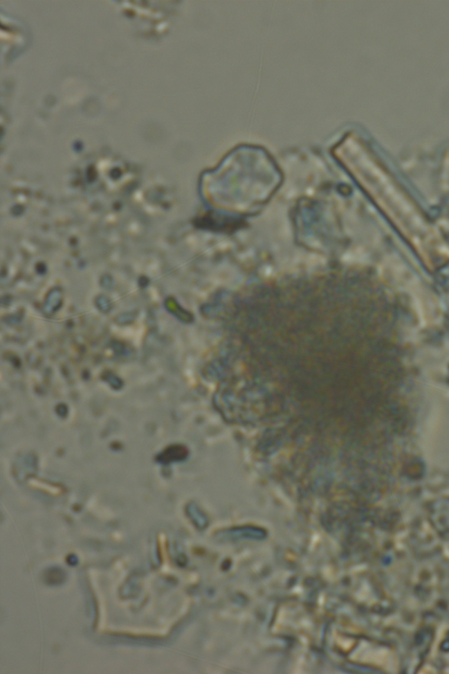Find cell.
I'll return each instance as SVG.
<instances>
[{
	"label": "cell",
	"instance_id": "obj_1",
	"mask_svg": "<svg viewBox=\"0 0 449 674\" xmlns=\"http://www.w3.org/2000/svg\"><path fill=\"white\" fill-rule=\"evenodd\" d=\"M188 455V452L182 445H172L161 452L157 456L156 461L163 465H168L174 462L182 461Z\"/></svg>",
	"mask_w": 449,
	"mask_h": 674
},
{
	"label": "cell",
	"instance_id": "obj_2",
	"mask_svg": "<svg viewBox=\"0 0 449 674\" xmlns=\"http://www.w3.org/2000/svg\"><path fill=\"white\" fill-rule=\"evenodd\" d=\"M107 380L113 387L120 388L121 387V384H122L120 379H118V378L114 376L113 374H111V373L108 374L107 376Z\"/></svg>",
	"mask_w": 449,
	"mask_h": 674
}]
</instances>
